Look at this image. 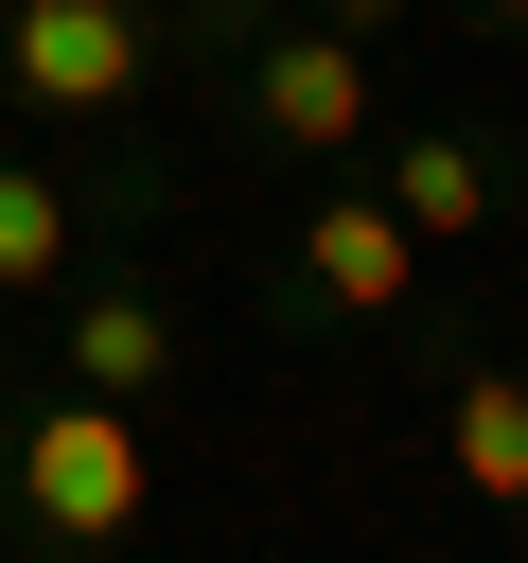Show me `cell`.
I'll use <instances>...</instances> for the list:
<instances>
[{
  "mask_svg": "<svg viewBox=\"0 0 528 563\" xmlns=\"http://www.w3.org/2000/svg\"><path fill=\"white\" fill-rule=\"evenodd\" d=\"M370 194H387L422 246H475V229L510 211V141H493V123H422V141H387V176H370Z\"/></svg>",
  "mask_w": 528,
  "mask_h": 563,
  "instance_id": "obj_7",
  "label": "cell"
},
{
  "mask_svg": "<svg viewBox=\"0 0 528 563\" xmlns=\"http://www.w3.org/2000/svg\"><path fill=\"white\" fill-rule=\"evenodd\" d=\"M299 18H334V35H405L422 0H299Z\"/></svg>",
  "mask_w": 528,
  "mask_h": 563,
  "instance_id": "obj_9",
  "label": "cell"
},
{
  "mask_svg": "<svg viewBox=\"0 0 528 563\" xmlns=\"http://www.w3.org/2000/svg\"><path fill=\"white\" fill-rule=\"evenodd\" d=\"M141 510H158V440H141V405H106V387H35V405L0 422V545H35V563H106V545H141Z\"/></svg>",
  "mask_w": 528,
  "mask_h": 563,
  "instance_id": "obj_1",
  "label": "cell"
},
{
  "mask_svg": "<svg viewBox=\"0 0 528 563\" xmlns=\"http://www.w3.org/2000/svg\"><path fill=\"white\" fill-rule=\"evenodd\" d=\"M211 123H246L264 158H370V123H387V88H370V35H334V18H246L229 35V70H211Z\"/></svg>",
  "mask_w": 528,
  "mask_h": 563,
  "instance_id": "obj_2",
  "label": "cell"
},
{
  "mask_svg": "<svg viewBox=\"0 0 528 563\" xmlns=\"http://www.w3.org/2000/svg\"><path fill=\"white\" fill-rule=\"evenodd\" d=\"M0 422H18V369H0Z\"/></svg>",
  "mask_w": 528,
  "mask_h": 563,
  "instance_id": "obj_11",
  "label": "cell"
},
{
  "mask_svg": "<svg viewBox=\"0 0 528 563\" xmlns=\"http://www.w3.org/2000/svg\"><path fill=\"white\" fill-rule=\"evenodd\" d=\"M158 70H176L158 0H0V106H35V123L123 141L158 106Z\"/></svg>",
  "mask_w": 528,
  "mask_h": 563,
  "instance_id": "obj_3",
  "label": "cell"
},
{
  "mask_svg": "<svg viewBox=\"0 0 528 563\" xmlns=\"http://www.w3.org/2000/svg\"><path fill=\"white\" fill-rule=\"evenodd\" d=\"M53 387L158 405V387H176V299H158V282H123V264H106V282H70V299H53Z\"/></svg>",
  "mask_w": 528,
  "mask_h": 563,
  "instance_id": "obj_5",
  "label": "cell"
},
{
  "mask_svg": "<svg viewBox=\"0 0 528 563\" xmlns=\"http://www.w3.org/2000/svg\"><path fill=\"white\" fill-rule=\"evenodd\" d=\"M422 387H440V457H458V493H475V510H528V369L458 334Z\"/></svg>",
  "mask_w": 528,
  "mask_h": 563,
  "instance_id": "obj_6",
  "label": "cell"
},
{
  "mask_svg": "<svg viewBox=\"0 0 528 563\" xmlns=\"http://www.w3.org/2000/svg\"><path fill=\"white\" fill-rule=\"evenodd\" d=\"M458 18H475V35H528V0H458Z\"/></svg>",
  "mask_w": 528,
  "mask_h": 563,
  "instance_id": "obj_10",
  "label": "cell"
},
{
  "mask_svg": "<svg viewBox=\"0 0 528 563\" xmlns=\"http://www.w3.org/2000/svg\"><path fill=\"white\" fill-rule=\"evenodd\" d=\"M70 264H88V176H53V158L0 141V299H53Z\"/></svg>",
  "mask_w": 528,
  "mask_h": 563,
  "instance_id": "obj_8",
  "label": "cell"
},
{
  "mask_svg": "<svg viewBox=\"0 0 528 563\" xmlns=\"http://www.w3.org/2000/svg\"><path fill=\"white\" fill-rule=\"evenodd\" d=\"M422 299V229L370 176H317V211L282 229V334H405Z\"/></svg>",
  "mask_w": 528,
  "mask_h": 563,
  "instance_id": "obj_4",
  "label": "cell"
}]
</instances>
